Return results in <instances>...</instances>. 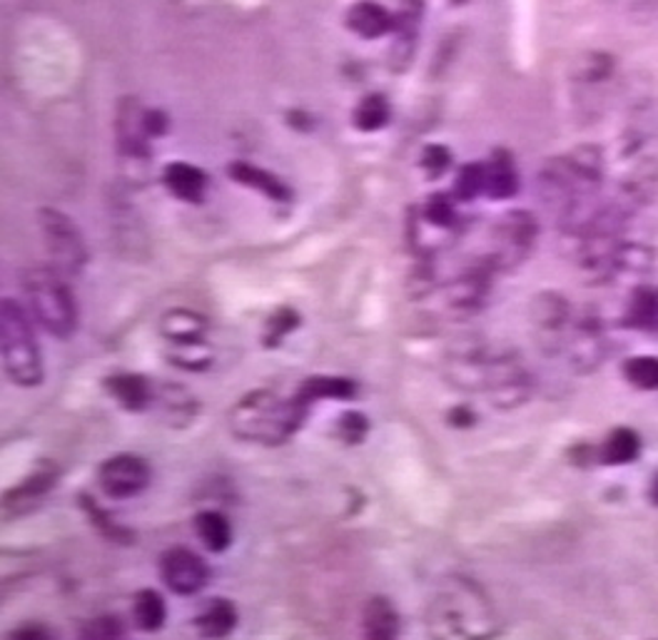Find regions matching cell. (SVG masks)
Wrapping results in <instances>:
<instances>
[{
    "label": "cell",
    "instance_id": "6da1fadb",
    "mask_svg": "<svg viewBox=\"0 0 658 640\" xmlns=\"http://www.w3.org/2000/svg\"><path fill=\"white\" fill-rule=\"evenodd\" d=\"M606 160L598 145H579L549 158L537 175L539 203L559 219L569 235H579L596 213V195L604 183Z\"/></svg>",
    "mask_w": 658,
    "mask_h": 640
},
{
    "label": "cell",
    "instance_id": "7a4b0ae2",
    "mask_svg": "<svg viewBox=\"0 0 658 640\" xmlns=\"http://www.w3.org/2000/svg\"><path fill=\"white\" fill-rule=\"evenodd\" d=\"M308 409L298 397L284 399L278 391L255 389L230 409V432L245 444L280 446L300 432Z\"/></svg>",
    "mask_w": 658,
    "mask_h": 640
},
{
    "label": "cell",
    "instance_id": "3957f363",
    "mask_svg": "<svg viewBox=\"0 0 658 640\" xmlns=\"http://www.w3.org/2000/svg\"><path fill=\"white\" fill-rule=\"evenodd\" d=\"M429 626L436 636L484 638L497 633V614L489 596L470 578H446L429 606Z\"/></svg>",
    "mask_w": 658,
    "mask_h": 640
},
{
    "label": "cell",
    "instance_id": "277c9868",
    "mask_svg": "<svg viewBox=\"0 0 658 640\" xmlns=\"http://www.w3.org/2000/svg\"><path fill=\"white\" fill-rule=\"evenodd\" d=\"M23 292L41 327L55 339H71L78 329V307L65 274L55 267H35L23 274Z\"/></svg>",
    "mask_w": 658,
    "mask_h": 640
},
{
    "label": "cell",
    "instance_id": "5b68a950",
    "mask_svg": "<svg viewBox=\"0 0 658 640\" xmlns=\"http://www.w3.org/2000/svg\"><path fill=\"white\" fill-rule=\"evenodd\" d=\"M0 351L8 379L18 387H37L43 381V355L33 324L15 300L0 304Z\"/></svg>",
    "mask_w": 658,
    "mask_h": 640
},
{
    "label": "cell",
    "instance_id": "8992f818",
    "mask_svg": "<svg viewBox=\"0 0 658 640\" xmlns=\"http://www.w3.org/2000/svg\"><path fill=\"white\" fill-rule=\"evenodd\" d=\"M479 394L489 397V404L501 412L527 404L533 394V377L514 349H489Z\"/></svg>",
    "mask_w": 658,
    "mask_h": 640
},
{
    "label": "cell",
    "instance_id": "52a82bcc",
    "mask_svg": "<svg viewBox=\"0 0 658 640\" xmlns=\"http://www.w3.org/2000/svg\"><path fill=\"white\" fill-rule=\"evenodd\" d=\"M539 240V219L529 209H509L492 227L489 252L484 257L494 270L511 272L529 260Z\"/></svg>",
    "mask_w": 658,
    "mask_h": 640
},
{
    "label": "cell",
    "instance_id": "ba28073f",
    "mask_svg": "<svg viewBox=\"0 0 658 640\" xmlns=\"http://www.w3.org/2000/svg\"><path fill=\"white\" fill-rule=\"evenodd\" d=\"M37 223H41L45 250L51 254L55 270L63 272L65 276L80 274L85 264H88L90 254L78 225H75L68 215H63L61 209L51 207L37 213Z\"/></svg>",
    "mask_w": 658,
    "mask_h": 640
},
{
    "label": "cell",
    "instance_id": "9c48e42d",
    "mask_svg": "<svg viewBox=\"0 0 658 640\" xmlns=\"http://www.w3.org/2000/svg\"><path fill=\"white\" fill-rule=\"evenodd\" d=\"M561 355L567 357L569 369L581 377L594 375L606 365L608 355H612V341H608L606 324L601 322L598 314H576Z\"/></svg>",
    "mask_w": 658,
    "mask_h": 640
},
{
    "label": "cell",
    "instance_id": "30bf717a",
    "mask_svg": "<svg viewBox=\"0 0 658 640\" xmlns=\"http://www.w3.org/2000/svg\"><path fill=\"white\" fill-rule=\"evenodd\" d=\"M574 307L561 292L547 290L531 297L529 304V324L537 347L547 357H557L564 351L571 322H574Z\"/></svg>",
    "mask_w": 658,
    "mask_h": 640
},
{
    "label": "cell",
    "instance_id": "8fae6325",
    "mask_svg": "<svg viewBox=\"0 0 658 640\" xmlns=\"http://www.w3.org/2000/svg\"><path fill=\"white\" fill-rule=\"evenodd\" d=\"M494 274H497V270H494L486 257L456 274L444 290V310L450 312V317L466 319L479 314L492 294Z\"/></svg>",
    "mask_w": 658,
    "mask_h": 640
},
{
    "label": "cell",
    "instance_id": "7c38bea8",
    "mask_svg": "<svg viewBox=\"0 0 658 640\" xmlns=\"http://www.w3.org/2000/svg\"><path fill=\"white\" fill-rule=\"evenodd\" d=\"M658 199V158L646 155L636 160L626 175L618 180V187L608 205L616 207L624 217H636L641 209L654 205Z\"/></svg>",
    "mask_w": 658,
    "mask_h": 640
},
{
    "label": "cell",
    "instance_id": "4fadbf2b",
    "mask_svg": "<svg viewBox=\"0 0 658 640\" xmlns=\"http://www.w3.org/2000/svg\"><path fill=\"white\" fill-rule=\"evenodd\" d=\"M152 132L148 128V108L138 98H122L116 112V142L126 165H145L150 160Z\"/></svg>",
    "mask_w": 658,
    "mask_h": 640
},
{
    "label": "cell",
    "instance_id": "5bb4252c",
    "mask_svg": "<svg viewBox=\"0 0 658 640\" xmlns=\"http://www.w3.org/2000/svg\"><path fill=\"white\" fill-rule=\"evenodd\" d=\"M98 484L108 499H132L150 486V466L145 464V458L132 454L112 456L98 469Z\"/></svg>",
    "mask_w": 658,
    "mask_h": 640
},
{
    "label": "cell",
    "instance_id": "9a60e30c",
    "mask_svg": "<svg viewBox=\"0 0 658 640\" xmlns=\"http://www.w3.org/2000/svg\"><path fill=\"white\" fill-rule=\"evenodd\" d=\"M160 578L177 596H195L205 588L209 571L190 549H170L160 556Z\"/></svg>",
    "mask_w": 658,
    "mask_h": 640
},
{
    "label": "cell",
    "instance_id": "2e32d148",
    "mask_svg": "<svg viewBox=\"0 0 658 640\" xmlns=\"http://www.w3.org/2000/svg\"><path fill=\"white\" fill-rule=\"evenodd\" d=\"M160 334L175 349L205 347L207 322L190 310H170L160 317Z\"/></svg>",
    "mask_w": 658,
    "mask_h": 640
},
{
    "label": "cell",
    "instance_id": "e0dca14e",
    "mask_svg": "<svg viewBox=\"0 0 658 640\" xmlns=\"http://www.w3.org/2000/svg\"><path fill=\"white\" fill-rule=\"evenodd\" d=\"M422 21H424L422 0H402V6H399V11L395 13L397 43L392 47V63L397 70H404L409 61H412Z\"/></svg>",
    "mask_w": 658,
    "mask_h": 640
},
{
    "label": "cell",
    "instance_id": "ac0fdd59",
    "mask_svg": "<svg viewBox=\"0 0 658 640\" xmlns=\"http://www.w3.org/2000/svg\"><path fill=\"white\" fill-rule=\"evenodd\" d=\"M345 23L352 33L365 41H377V37L395 33V13L377 0H357L347 11Z\"/></svg>",
    "mask_w": 658,
    "mask_h": 640
},
{
    "label": "cell",
    "instance_id": "d6986e66",
    "mask_svg": "<svg viewBox=\"0 0 658 640\" xmlns=\"http://www.w3.org/2000/svg\"><path fill=\"white\" fill-rule=\"evenodd\" d=\"M162 185L173 197H177L180 203H190V205H199L205 199L207 193V175L199 167L190 165V162H170L162 172Z\"/></svg>",
    "mask_w": 658,
    "mask_h": 640
},
{
    "label": "cell",
    "instance_id": "ffe728a7",
    "mask_svg": "<svg viewBox=\"0 0 658 640\" xmlns=\"http://www.w3.org/2000/svg\"><path fill=\"white\" fill-rule=\"evenodd\" d=\"M227 175H230L237 185L257 189L260 195L270 197L272 203L288 205L292 199V189L284 185L278 175H272V172L252 165V162H242V160L233 162V165L227 167Z\"/></svg>",
    "mask_w": 658,
    "mask_h": 640
},
{
    "label": "cell",
    "instance_id": "44dd1931",
    "mask_svg": "<svg viewBox=\"0 0 658 640\" xmlns=\"http://www.w3.org/2000/svg\"><path fill=\"white\" fill-rule=\"evenodd\" d=\"M108 394L126 409V412H145L155 404V387L152 381L140 375H116L105 379Z\"/></svg>",
    "mask_w": 658,
    "mask_h": 640
},
{
    "label": "cell",
    "instance_id": "7402d4cb",
    "mask_svg": "<svg viewBox=\"0 0 658 640\" xmlns=\"http://www.w3.org/2000/svg\"><path fill=\"white\" fill-rule=\"evenodd\" d=\"M569 75L581 88H604L616 78V57L604 51H584L571 61Z\"/></svg>",
    "mask_w": 658,
    "mask_h": 640
},
{
    "label": "cell",
    "instance_id": "603a6c76",
    "mask_svg": "<svg viewBox=\"0 0 658 640\" xmlns=\"http://www.w3.org/2000/svg\"><path fill=\"white\" fill-rule=\"evenodd\" d=\"M622 324L628 329L656 332L658 329V286L638 284L628 294V302L622 314Z\"/></svg>",
    "mask_w": 658,
    "mask_h": 640
},
{
    "label": "cell",
    "instance_id": "cb8c5ba5",
    "mask_svg": "<svg viewBox=\"0 0 658 640\" xmlns=\"http://www.w3.org/2000/svg\"><path fill=\"white\" fill-rule=\"evenodd\" d=\"M486 167V189L484 195L492 199H511L519 193V172L509 152L497 150L484 162Z\"/></svg>",
    "mask_w": 658,
    "mask_h": 640
},
{
    "label": "cell",
    "instance_id": "d4e9b609",
    "mask_svg": "<svg viewBox=\"0 0 658 640\" xmlns=\"http://www.w3.org/2000/svg\"><path fill=\"white\" fill-rule=\"evenodd\" d=\"M641 436L634 429L618 426L598 446V462L604 466H628L641 456Z\"/></svg>",
    "mask_w": 658,
    "mask_h": 640
},
{
    "label": "cell",
    "instance_id": "484cf974",
    "mask_svg": "<svg viewBox=\"0 0 658 640\" xmlns=\"http://www.w3.org/2000/svg\"><path fill=\"white\" fill-rule=\"evenodd\" d=\"M152 406H158L160 416L173 426L193 424V419L197 414L195 397L183 387H160L155 391V404Z\"/></svg>",
    "mask_w": 658,
    "mask_h": 640
},
{
    "label": "cell",
    "instance_id": "4316f807",
    "mask_svg": "<svg viewBox=\"0 0 658 640\" xmlns=\"http://www.w3.org/2000/svg\"><path fill=\"white\" fill-rule=\"evenodd\" d=\"M355 394H357L355 381L342 379V377L304 379L300 384V389L294 391V397H298L304 406H312L314 401H322V399L347 401V399H355Z\"/></svg>",
    "mask_w": 658,
    "mask_h": 640
},
{
    "label": "cell",
    "instance_id": "83f0119b",
    "mask_svg": "<svg viewBox=\"0 0 658 640\" xmlns=\"http://www.w3.org/2000/svg\"><path fill=\"white\" fill-rule=\"evenodd\" d=\"M237 626V610L225 598H213L199 610L195 618V628L203 638H225L230 636Z\"/></svg>",
    "mask_w": 658,
    "mask_h": 640
},
{
    "label": "cell",
    "instance_id": "f1b7e54d",
    "mask_svg": "<svg viewBox=\"0 0 658 640\" xmlns=\"http://www.w3.org/2000/svg\"><path fill=\"white\" fill-rule=\"evenodd\" d=\"M195 533L207 551L223 553L233 543V527L219 511H199L195 516Z\"/></svg>",
    "mask_w": 658,
    "mask_h": 640
},
{
    "label": "cell",
    "instance_id": "f546056e",
    "mask_svg": "<svg viewBox=\"0 0 658 640\" xmlns=\"http://www.w3.org/2000/svg\"><path fill=\"white\" fill-rule=\"evenodd\" d=\"M165 618L168 608L158 590H138L136 598H132V620H136V626L142 633H155V630L165 626Z\"/></svg>",
    "mask_w": 658,
    "mask_h": 640
},
{
    "label": "cell",
    "instance_id": "4dcf8cb0",
    "mask_svg": "<svg viewBox=\"0 0 658 640\" xmlns=\"http://www.w3.org/2000/svg\"><path fill=\"white\" fill-rule=\"evenodd\" d=\"M365 633L369 638H395L399 633V616L387 598H371L365 608Z\"/></svg>",
    "mask_w": 658,
    "mask_h": 640
},
{
    "label": "cell",
    "instance_id": "1f68e13d",
    "mask_svg": "<svg viewBox=\"0 0 658 640\" xmlns=\"http://www.w3.org/2000/svg\"><path fill=\"white\" fill-rule=\"evenodd\" d=\"M389 118H392L389 100L381 93H371L359 100L355 115H352V122L362 132H377L387 126Z\"/></svg>",
    "mask_w": 658,
    "mask_h": 640
},
{
    "label": "cell",
    "instance_id": "d6a6232c",
    "mask_svg": "<svg viewBox=\"0 0 658 640\" xmlns=\"http://www.w3.org/2000/svg\"><path fill=\"white\" fill-rule=\"evenodd\" d=\"M419 223H424L429 227H436V229H454L460 225V215H456V207H454V195H432L424 203L422 213H419Z\"/></svg>",
    "mask_w": 658,
    "mask_h": 640
},
{
    "label": "cell",
    "instance_id": "836d02e7",
    "mask_svg": "<svg viewBox=\"0 0 658 640\" xmlns=\"http://www.w3.org/2000/svg\"><path fill=\"white\" fill-rule=\"evenodd\" d=\"M624 379L634 389L641 391H658V357L654 355H638L624 361Z\"/></svg>",
    "mask_w": 658,
    "mask_h": 640
},
{
    "label": "cell",
    "instance_id": "e575fe53",
    "mask_svg": "<svg viewBox=\"0 0 658 640\" xmlns=\"http://www.w3.org/2000/svg\"><path fill=\"white\" fill-rule=\"evenodd\" d=\"M486 189V167L484 162H470L460 170L454 183V199L460 203H472L479 195H484Z\"/></svg>",
    "mask_w": 658,
    "mask_h": 640
},
{
    "label": "cell",
    "instance_id": "d590c367",
    "mask_svg": "<svg viewBox=\"0 0 658 640\" xmlns=\"http://www.w3.org/2000/svg\"><path fill=\"white\" fill-rule=\"evenodd\" d=\"M55 484V474L53 469L51 471H37L33 474L31 479H28L25 484L18 486V489H13L11 493H6V509H15V506H28L35 499H41V496L53 489Z\"/></svg>",
    "mask_w": 658,
    "mask_h": 640
},
{
    "label": "cell",
    "instance_id": "8d00e7d4",
    "mask_svg": "<svg viewBox=\"0 0 658 640\" xmlns=\"http://www.w3.org/2000/svg\"><path fill=\"white\" fill-rule=\"evenodd\" d=\"M300 327V314L290 307H280L265 324V347H278L292 329Z\"/></svg>",
    "mask_w": 658,
    "mask_h": 640
},
{
    "label": "cell",
    "instance_id": "74e56055",
    "mask_svg": "<svg viewBox=\"0 0 658 640\" xmlns=\"http://www.w3.org/2000/svg\"><path fill=\"white\" fill-rule=\"evenodd\" d=\"M80 501H83V509L88 511V516H90V521L95 523V527H98L105 536H108L110 541H130L132 539V533L130 531H126V529H120L116 521L110 519L108 513H105L103 509H98V506H95V501L93 499H88V496H80Z\"/></svg>",
    "mask_w": 658,
    "mask_h": 640
},
{
    "label": "cell",
    "instance_id": "f35d334b",
    "mask_svg": "<svg viewBox=\"0 0 658 640\" xmlns=\"http://www.w3.org/2000/svg\"><path fill=\"white\" fill-rule=\"evenodd\" d=\"M422 167L429 177H442L452 167V152L444 145H427L422 152Z\"/></svg>",
    "mask_w": 658,
    "mask_h": 640
},
{
    "label": "cell",
    "instance_id": "ab89813d",
    "mask_svg": "<svg viewBox=\"0 0 658 640\" xmlns=\"http://www.w3.org/2000/svg\"><path fill=\"white\" fill-rule=\"evenodd\" d=\"M337 432H339L342 438H345V442H349V444H359L362 438H365L367 432H369L367 416H365V414H359V412H349V414H345V416H339Z\"/></svg>",
    "mask_w": 658,
    "mask_h": 640
},
{
    "label": "cell",
    "instance_id": "60d3db41",
    "mask_svg": "<svg viewBox=\"0 0 658 640\" xmlns=\"http://www.w3.org/2000/svg\"><path fill=\"white\" fill-rule=\"evenodd\" d=\"M83 636H90V638H118V636H122V628L118 623V618H98V620H93V623L83 630Z\"/></svg>",
    "mask_w": 658,
    "mask_h": 640
},
{
    "label": "cell",
    "instance_id": "b9f144b4",
    "mask_svg": "<svg viewBox=\"0 0 658 640\" xmlns=\"http://www.w3.org/2000/svg\"><path fill=\"white\" fill-rule=\"evenodd\" d=\"M450 422L454 426H472L474 424V414L470 412V406H456V409H452Z\"/></svg>",
    "mask_w": 658,
    "mask_h": 640
},
{
    "label": "cell",
    "instance_id": "7bdbcfd3",
    "mask_svg": "<svg viewBox=\"0 0 658 640\" xmlns=\"http://www.w3.org/2000/svg\"><path fill=\"white\" fill-rule=\"evenodd\" d=\"M648 501L654 506H658V469L651 474V479H648V489H646Z\"/></svg>",
    "mask_w": 658,
    "mask_h": 640
},
{
    "label": "cell",
    "instance_id": "ee69618b",
    "mask_svg": "<svg viewBox=\"0 0 658 640\" xmlns=\"http://www.w3.org/2000/svg\"><path fill=\"white\" fill-rule=\"evenodd\" d=\"M13 636L15 638H45L47 633H45V630H37V628H23V630H15Z\"/></svg>",
    "mask_w": 658,
    "mask_h": 640
},
{
    "label": "cell",
    "instance_id": "f6af8a7d",
    "mask_svg": "<svg viewBox=\"0 0 658 640\" xmlns=\"http://www.w3.org/2000/svg\"><path fill=\"white\" fill-rule=\"evenodd\" d=\"M452 3H454V6H462V3H464V0H452Z\"/></svg>",
    "mask_w": 658,
    "mask_h": 640
}]
</instances>
